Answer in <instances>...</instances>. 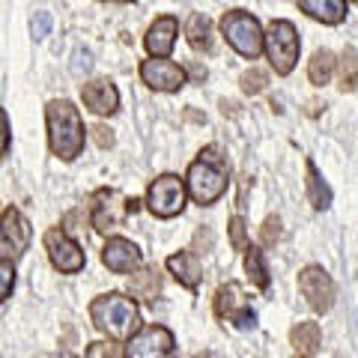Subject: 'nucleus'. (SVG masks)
I'll return each mask as SVG.
<instances>
[{
    "label": "nucleus",
    "mask_w": 358,
    "mask_h": 358,
    "mask_svg": "<svg viewBox=\"0 0 358 358\" xmlns=\"http://www.w3.org/2000/svg\"><path fill=\"white\" fill-rule=\"evenodd\" d=\"M45 120H48V147L63 162H72L84 150V122L78 108L69 99H54L45 108Z\"/></svg>",
    "instance_id": "nucleus-1"
},
{
    "label": "nucleus",
    "mask_w": 358,
    "mask_h": 358,
    "mask_svg": "<svg viewBox=\"0 0 358 358\" xmlns=\"http://www.w3.org/2000/svg\"><path fill=\"white\" fill-rule=\"evenodd\" d=\"M90 320L110 341H129L141 322V310L129 296L105 293L90 301Z\"/></svg>",
    "instance_id": "nucleus-2"
},
{
    "label": "nucleus",
    "mask_w": 358,
    "mask_h": 358,
    "mask_svg": "<svg viewBox=\"0 0 358 358\" xmlns=\"http://www.w3.org/2000/svg\"><path fill=\"white\" fill-rule=\"evenodd\" d=\"M227 162L218 147H206L200 152V159L188 167V194H192L200 206H209L227 192Z\"/></svg>",
    "instance_id": "nucleus-3"
},
{
    "label": "nucleus",
    "mask_w": 358,
    "mask_h": 358,
    "mask_svg": "<svg viewBox=\"0 0 358 358\" xmlns=\"http://www.w3.org/2000/svg\"><path fill=\"white\" fill-rule=\"evenodd\" d=\"M221 33L224 39L230 42V48L242 54V57H260L263 51V30H260V21L254 15H248L245 9H233V13H224L221 18Z\"/></svg>",
    "instance_id": "nucleus-4"
},
{
    "label": "nucleus",
    "mask_w": 358,
    "mask_h": 358,
    "mask_svg": "<svg viewBox=\"0 0 358 358\" xmlns=\"http://www.w3.org/2000/svg\"><path fill=\"white\" fill-rule=\"evenodd\" d=\"M263 48L268 54V63L278 75H289L296 69L299 60V33L293 27V21H272L268 30L263 33Z\"/></svg>",
    "instance_id": "nucleus-5"
},
{
    "label": "nucleus",
    "mask_w": 358,
    "mask_h": 358,
    "mask_svg": "<svg viewBox=\"0 0 358 358\" xmlns=\"http://www.w3.org/2000/svg\"><path fill=\"white\" fill-rule=\"evenodd\" d=\"M147 206L155 218H173L185 209V182L176 173L155 176L147 188Z\"/></svg>",
    "instance_id": "nucleus-6"
},
{
    "label": "nucleus",
    "mask_w": 358,
    "mask_h": 358,
    "mask_svg": "<svg viewBox=\"0 0 358 358\" xmlns=\"http://www.w3.org/2000/svg\"><path fill=\"white\" fill-rule=\"evenodd\" d=\"M30 245V221L15 206L3 209L0 215V260H15Z\"/></svg>",
    "instance_id": "nucleus-7"
},
{
    "label": "nucleus",
    "mask_w": 358,
    "mask_h": 358,
    "mask_svg": "<svg viewBox=\"0 0 358 358\" xmlns=\"http://www.w3.org/2000/svg\"><path fill=\"white\" fill-rule=\"evenodd\" d=\"M173 334L164 326H143L126 343V358H171Z\"/></svg>",
    "instance_id": "nucleus-8"
},
{
    "label": "nucleus",
    "mask_w": 358,
    "mask_h": 358,
    "mask_svg": "<svg viewBox=\"0 0 358 358\" xmlns=\"http://www.w3.org/2000/svg\"><path fill=\"white\" fill-rule=\"evenodd\" d=\"M45 251H48L51 266L57 268V272H63V275L81 272L84 263H87L81 245H78L75 239H69V236H66L63 230H57V227H51L48 233H45Z\"/></svg>",
    "instance_id": "nucleus-9"
},
{
    "label": "nucleus",
    "mask_w": 358,
    "mask_h": 358,
    "mask_svg": "<svg viewBox=\"0 0 358 358\" xmlns=\"http://www.w3.org/2000/svg\"><path fill=\"white\" fill-rule=\"evenodd\" d=\"M215 313L221 320L233 322L236 329H251L257 322V313L251 310L248 299H245L239 284H224L215 293Z\"/></svg>",
    "instance_id": "nucleus-10"
},
{
    "label": "nucleus",
    "mask_w": 358,
    "mask_h": 358,
    "mask_svg": "<svg viewBox=\"0 0 358 358\" xmlns=\"http://www.w3.org/2000/svg\"><path fill=\"white\" fill-rule=\"evenodd\" d=\"M299 289L308 299V305L317 313H329L334 305V281L329 278L326 268L308 266L299 272Z\"/></svg>",
    "instance_id": "nucleus-11"
},
{
    "label": "nucleus",
    "mask_w": 358,
    "mask_h": 358,
    "mask_svg": "<svg viewBox=\"0 0 358 358\" xmlns=\"http://www.w3.org/2000/svg\"><path fill=\"white\" fill-rule=\"evenodd\" d=\"M129 212V200H122L120 192L114 188H102V192L93 194V209H90V221L99 233H108V230H117L122 218Z\"/></svg>",
    "instance_id": "nucleus-12"
},
{
    "label": "nucleus",
    "mask_w": 358,
    "mask_h": 358,
    "mask_svg": "<svg viewBox=\"0 0 358 358\" xmlns=\"http://www.w3.org/2000/svg\"><path fill=\"white\" fill-rule=\"evenodd\" d=\"M141 78H143V84L152 87V90H159V93H176V90H182L185 81H188V75H185L182 66H176V63L164 60V57L143 60Z\"/></svg>",
    "instance_id": "nucleus-13"
},
{
    "label": "nucleus",
    "mask_w": 358,
    "mask_h": 358,
    "mask_svg": "<svg viewBox=\"0 0 358 358\" xmlns=\"http://www.w3.org/2000/svg\"><path fill=\"white\" fill-rule=\"evenodd\" d=\"M102 263L110 268V272L117 275H126V272H134V268L141 266V248L129 239L122 236H114L105 242L102 248Z\"/></svg>",
    "instance_id": "nucleus-14"
},
{
    "label": "nucleus",
    "mask_w": 358,
    "mask_h": 358,
    "mask_svg": "<svg viewBox=\"0 0 358 358\" xmlns=\"http://www.w3.org/2000/svg\"><path fill=\"white\" fill-rule=\"evenodd\" d=\"M81 99H84V105L99 117H110V114H117V108H120L117 87L110 81H105V78H96V81L84 84L81 87Z\"/></svg>",
    "instance_id": "nucleus-15"
},
{
    "label": "nucleus",
    "mask_w": 358,
    "mask_h": 358,
    "mask_svg": "<svg viewBox=\"0 0 358 358\" xmlns=\"http://www.w3.org/2000/svg\"><path fill=\"white\" fill-rule=\"evenodd\" d=\"M176 36H179V24L173 15H162L155 18V24L147 30V36H143V45H147V51L152 57H167V54L173 51L176 45Z\"/></svg>",
    "instance_id": "nucleus-16"
},
{
    "label": "nucleus",
    "mask_w": 358,
    "mask_h": 358,
    "mask_svg": "<svg viewBox=\"0 0 358 358\" xmlns=\"http://www.w3.org/2000/svg\"><path fill=\"white\" fill-rule=\"evenodd\" d=\"M167 268H171V275H173L185 289H197L200 278H203V275H200L197 257L188 254V251H179V254H173V257H167Z\"/></svg>",
    "instance_id": "nucleus-17"
},
{
    "label": "nucleus",
    "mask_w": 358,
    "mask_h": 358,
    "mask_svg": "<svg viewBox=\"0 0 358 358\" xmlns=\"http://www.w3.org/2000/svg\"><path fill=\"white\" fill-rule=\"evenodd\" d=\"M301 13H308L310 18L322 21V24H341L346 18V3L343 0H299Z\"/></svg>",
    "instance_id": "nucleus-18"
},
{
    "label": "nucleus",
    "mask_w": 358,
    "mask_h": 358,
    "mask_svg": "<svg viewBox=\"0 0 358 358\" xmlns=\"http://www.w3.org/2000/svg\"><path fill=\"white\" fill-rule=\"evenodd\" d=\"M289 341H293V346L301 355H313L322 343V331L317 322H299V326H293V331H289Z\"/></svg>",
    "instance_id": "nucleus-19"
},
{
    "label": "nucleus",
    "mask_w": 358,
    "mask_h": 358,
    "mask_svg": "<svg viewBox=\"0 0 358 358\" xmlns=\"http://www.w3.org/2000/svg\"><path fill=\"white\" fill-rule=\"evenodd\" d=\"M305 167H308V197H310V206L313 209H329L331 188L326 185V179L320 176V171H317V164H313V162H308Z\"/></svg>",
    "instance_id": "nucleus-20"
},
{
    "label": "nucleus",
    "mask_w": 358,
    "mask_h": 358,
    "mask_svg": "<svg viewBox=\"0 0 358 358\" xmlns=\"http://www.w3.org/2000/svg\"><path fill=\"white\" fill-rule=\"evenodd\" d=\"M188 45L194 51H212V21L206 15H192L188 18Z\"/></svg>",
    "instance_id": "nucleus-21"
},
{
    "label": "nucleus",
    "mask_w": 358,
    "mask_h": 358,
    "mask_svg": "<svg viewBox=\"0 0 358 358\" xmlns=\"http://www.w3.org/2000/svg\"><path fill=\"white\" fill-rule=\"evenodd\" d=\"M334 66H338V60H334V54L331 51H317L310 57V63H308V78H310V84H317V87H322V84H329L331 81V75H334Z\"/></svg>",
    "instance_id": "nucleus-22"
},
{
    "label": "nucleus",
    "mask_w": 358,
    "mask_h": 358,
    "mask_svg": "<svg viewBox=\"0 0 358 358\" xmlns=\"http://www.w3.org/2000/svg\"><path fill=\"white\" fill-rule=\"evenodd\" d=\"M129 287H131V293H134V296H141V299H152V296L162 289V275H159V268H155V266L141 268L138 275H131Z\"/></svg>",
    "instance_id": "nucleus-23"
},
{
    "label": "nucleus",
    "mask_w": 358,
    "mask_h": 358,
    "mask_svg": "<svg viewBox=\"0 0 358 358\" xmlns=\"http://www.w3.org/2000/svg\"><path fill=\"white\" fill-rule=\"evenodd\" d=\"M245 272H248V281L257 289L268 287V268H266V260H263L260 248H245Z\"/></svg>",
    "instance_id": "nucleus-24"
},
{
    "label": "nucleus",
    "mask_w": 358,
    "mask_h": 358,
    "mask_svg": "<svg viewBox=\"0 0 358 358\" xmlns=\"http://www.w3.org/2000/svg\"><path fill=\"white\" fill-rule=\"evenodd\" d=\"M341 90L343 93L358 90V51L355 48H346L341 57Z\"/></svg>",
    "instance_id": "nucleus-25"
},
{
    "label": "nucleus",
    "mask_w": 358,
    "mask_h": 358,
    "mask_svg": "<svg viewBox=\"0 0 358 358\" xmlns=\"http://www.w3.org/2000/svg\"><path fill=\"white\" fill-rule=\"evenodd\" d=\"M266 84H268V75L263 69H257V66H251V69L242 75V93H248V96H260Z\"/></svg>",
    "instance_id": "nucleus-26"
},
{
    "label": "nucleus",
    "mask_w": 358,
    "mask_h": 358,
    "mask_svg": "<svg viewBox=\"0 0 358 358\" xmlns=\"http://www.w3.org/2000/svg\"><path fill=\"white\" fill-rule=\"evenodd\" d=\"M13 287H15V266L13 260H0V305L13 296Z\"/></svg>",
    "instance_id": "nucleus-27"
},
{
    "label": "nucleus",
    "mask_w": 358,
    "mask_h": 358,
    "mask_svg": "<svg viewBox=\"0 0 358 358\" xmlns=\"http://www.w3.org/2000/svg\"><path fill=\"white\" fill-rule=\"evenodd\" d=\"M230 245L236 251L248 248V227H245V218H239V215L230 218Z\"/></svg>",
    "instance_id": "nucleus-28"
},
{
    "label": "nucleus",
    "mask_w": 358,
    "mask_h": 358,
    "mask_svg": "<svg viewBox=\"0 0 358 358\" xmlns=\"http://www.w3.org/2000/svg\"><path fill=\"white\" fill-rule=\"evenodd\" d=\"M260 236H263V245H275L278 239L284 236V230H281V218H278V215H268V218L263 221Z\"/></svg>",
    "instance_id": "nucleus-29"
},
{
    "label": "nucleus",
    "mask_w": 358,
    "mask_h": 358,
    "mask_svg": "<svg viewBox=\"0 0 358 358\" xmlns=\"http://www.w3.org/2000/svg\"><path fill=\"white\" fill-rule=\"evenodd\" d=\"M87 358H122V352H120V346H117V343L99 341V343H90Z\"/></svg>",
    "instance_id": "nucleus-30"
},
{
    "label": "nucleus",
    "mask_w": 358,
    "mask_h": 358,
    "mask_svg": "<svg viewBox=\"0 0 358 358\" xmlns=\"http://www.w3.org/2000/svg\"><path fill=\"white\" fill-rule=\"evenodd\" d=\"M90 131H93V141H96V143H99V147H102V150L114 147V131H110L108 126H93Z\"/></svg>",
    "instance_id": "nucleus-31"
},
{
    "label": "nucleus",
    "mask_w": 358,
    "mask_h": 358,
    "mask_svg": "<svg viewBox=\"0 0 358 358\" xmlns=\"http://www.w3.org/2000/svg\"><path fill=\"white\" fill-rule=\"evenodd\" d=\"M48 30H51V15L36 13V18H33V36L42 39V36H48Z\"/></svg>",
    "instance_id": "nucleus-32"
},
{
    "label": "nucleus",
    "mask_w": 358,
    "mask_h": 358,
    "mask_svg": "<svg viewBox=\"0 0 358 358\" xmlns=\"http://www.w3.org/2000/svg\"><path fill=\"white\" fill-rule=\"evenodd\" d=\"M9 152V120H6V110L0 108V159Z\"/></svg>",
    "instance_id": "nucleus-33"
},
{
    "label": "nucleus",
    "mask_w": 358,
    "mask_h": 358,
    "mask_svg": "<svg viewBox=\"0 0 358 358\" xmlns=\"http://www.w3.org/2000/svg\"><path fill=\"white\" fill-rule=\"evenodd\" d=\"M90 66H93V60H90V54H81V51H78V54H75L72 69H75L78 75H81V72H90Z\"/></svg>",
    "instance_id": "nucleus-34"
},
{
    "label": "nucleus",
    "mask_w": 358,
    "mask_h": 358,
    "mask_svg": "<svg viewBox=\"0 0 358 358\" xmlns=\"http://www.w3.org/2000/svg\"><path fill=\"white\" fill-rule=\"evenodd\" d=\"M192 75H194V81H206V69H203V66H192Z\"/></svg>",
    "instance_id": "nucleus-35"
},
{
    "label": "nucleus",
    "mask_w": 358,
    "mask_h": 358,
    "mask_svg": "<svg viewBox=\"0 0 358 358\" xmlns=\"http://www.w3.org/2000/svg\"><path fill=\"white\" fill-rule=\"evenodd\" d=\"M194 358H224L221 352H215V350H203V352H197Z\"/></svg>",
    "instance_id": "nucleus-36"
},
{
    "label": "nucleus",
    "mask_w": 358,
    "mask_h": 358,
    "mask_svg": "<svg viewBox=\"0 0 358 358\" xmlns=\"http://www.w3.org/2000/svg\"><path fill=\"white\" fill-rule=\"evenodd\" d=\"M108 3H134V0H108Z\"/></svg>",
    "instance_id": "nucleus-37"
},
{
    "label": "nucleus",
    "mask_w": 358,
    "mask_h": 358,
    "mask_svg": "<svg viewBox=\"0 0 358 358\" xmlns=\"http://www.w3.org/2000/svg\"><path fill=\"white\" fill-rule=\"evenodd\" d=\"M63 358H78V355H63Z\"/></svg>",
    "instance_id": "nucleus-38"
},
{
    "label": "nucleus",
    "mask_w": 358,
    "mask_h": 358,
    "mask_svg": "<svg viewBox=\"0 0 358 358\" xmlns=\"http://www.w3.org/2000/svg\"><path fill=\"white\" fill-rule=\"evenodd\" d=\"M299 358H305V355H299Z\"/></svg>",
    "instance_id": "nucleus-39"
},
{
    "label": "nucleus",
    "mask_w": 358,
    "mask_h": 358,
    "mask_svg": "<svg viewBox=\"0 0 358 358\" xmlns=\"http://www.w3.org/2000/svg\"><path fill=\"white\" fill-rule=\"evenodd\" d=\"M171 358H176V355H171Z\"/></svg>",
    "instance_id": "nucleus-40"
},
{
    "label": "nucleus",
    "mask_w": 358,
    "mask_h": 358,
    "mask_svg": "<svg viewBox=\"0 0 358 358\" xmlns=\"http://www.w3.org/2000/svg\"><path fill=\"white\" fill-rule=\"evenodd\" d=\"M355 3H358V0H355Z\"/></svg>",
    "instance_id": "nucleus-41"
}]
</instances>
